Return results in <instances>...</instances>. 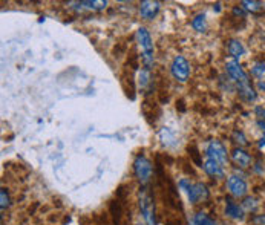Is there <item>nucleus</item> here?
<instances>
[{"instance_id": "f257e3e1", "label": "nucleus", "mask_w": 265, "mask_h": 225, "mask_svg": "<svg viewBox=\"0 0 265 225\" xmlns=\"http://www.w3.org/2000/svg\"><path fill=\"white\" fill-rule=\"evenodd\" d=\"M180 187L187 193L189 201H190L192 204H199V202L208 199V189H207L204 184H201V183L192 184V183L187 181V179H181V181H180Z\"/></svg>"}, {"instance_id": "f03ea898", "label": "nucleus", "mask_w": 265, "mask_h": 225, "mask_svg": "<svg viewBox=\"0 0 265 225\" xmlns=\"http://www.w3.org/2000/svg\"><path fill=\"white\" fill-rule=\"evenodd\" d=\"M137 40L143 51V62L146 65V69H149L153 63V41L146 28H140L137 31Z\"/></svg>"}, {"instance_id": "7ed1b4c3", "label": "nucleus", "mask_w": 265, "mask_h": 225, "mask_svg": "<svg viewBox=\"0 0 265 225\" xmlns=\"http://www.w3.org/2000/svg\"><path fill=\"white\" fill-rule=\"evenodd\" d=\"M152 172H153V167H152L150 159L144 155H138L134 161V173H135L137 179L143 186H146L152 178Z\"/></svg>"}, {"instance_id": "20e7f679", "label": "nucleus", "mask_w": 265, "mask_h": 225, "mask_svg": "<svg viewBox=\"0 0 265 225\" xmlns=\"http://www.w3.org/2000/svg\"><path fill=\"white\" fill-rule=\"evenodd\" d=\"M140 210L144 219L146 225H156V219H155V204L153 199L150 196L149 192L143 190L140 193Z\"/></svg>"}, {"instance_id": "39448f33", "label": "nucleus", "mask_w": 265, "mask_h": 225, "mask_svg": "<svg viewBox=\"0 0 265 225\" xmlns=\"http://www.w3.org/2000/svg\"><path fill=\"white\" fill-rule=\"evenodd\" d=\"M205 155H207V158L215 159L216 162H219L223 167L227 165V162H229L227 149L224 147L223 143H219V141H216V140H213V141L208 143V146H207V149H205Z\"/></svg>"}, {"instance_id": "423d86ee", "label": "nucleus", "mask_w": 265, "mask_h": 225, "mask_svg": "<svg viewBox=\"0 0 265 225\" xmlns=\"http://www.w3.org/2000/svg\"><path fill=\"white\" fill-rule=\"evenodd\" d=\"M170 71H172L173 78L181 81V83H186L190 77V65L183 55H176V57L173 59Z\"/></svg>"}, {"instance_id": "0eeeda50", "label": "nucleus", "mask_w": 265, "mask_h": 225, "mask_svg": "<svg viewBox=\"0 0 265 225\" xmlns=\"http://www.w3.org/2000/svg\"><path fill=\"white\" fill-rule=\"evenodd\" d=\"M227 189H229L230 195L235 196V198H242V196H245L247 192H248L247 183H245L242 178L236 176V175H233V176H230V178L227 179Z\"/></svg>"}, {"instance_id": "6e6552de", "label": "nucleus", "mask_w": 265, "mask_h": 225, "mask_svg": "<svg viewBox=\"0 0 265 225\" xmlns=\"http://www.w3.org/2000/svg\"><path fill=\"white\" fill-rule=\"evenodd\" d=\"M226 69H227V74L236 81V84L239 86V84H245V83H250V80H248V75L244 72V69L241 68V65H239V62H236V60H232V62H229L227 63V66H226Z\"/></svg>"}, {"instance_id": "1a4fd4ad", "label": "nucleus", "mask_w": 265, "mask_h": 225, "mask_svg": "<svg viewBox=\"0 0 265 225\" xmlns=\"http://www.w3.org/2000/svg\"><path fill=\"white\" fill-rule=\"evenodd\" d=\"M160 10H161V4L153 2V0H146V2H141V5H140V14L146 20L155 19L156 14L160 13Z\"/></svg>"}, {"instance_id": "9d476101", "label": "nucleus", "mask_w": 265, "mask_h": 225, "mask_svg": "<svg viewBox=\"0 0 265 225\" xmlns=\"http://www.w3.org/2000/svg\"><path fill=\"white\" fill-rule=\"evenodd\" d=\"M202 167H204L205 173L210 175V176H213V178H223L224 176V167L219 162H216L215 159L205 158Z\"/></svg>"}, {"instance_id": "9b49d317", "label": "nucleus", "mask_w": 265, "mask_h": 225, "mask_svg": "<svg viewBox=\"0 0 265 225\" xmlns=\"http://www.w3.org/2000/svg\"><path fill=\"white\" fill-rule=\"evenodd\" d=\"M232 159L241 167H248L251 164V156L245 150H242L241 147H236L232 150Z\"/></svg>"}, {"instance_id": "f8f14e48", "label": "nucleus", "mask_w": 265, "mask_h": 225, "mask_svg": "<svg viewBox=\"0 0 265 225\" xmlns=\"http://www.w3.org/2000/svg\"><path fill=\"white\" fill-rule=\"evenodd\" d=\"M226 214L229 217H232V219H236V220L244 219V210H242V207H239L232 199H227V202H226Z\"/></svg>"}, {"instance_id": "ddd939ff", "label": "nucleus", "mask_w": 265, "mask_h": 225, "mask_svg": "<svg viewBox=\"0 0 265 225\" xmlns=\"http://www.w3.org/2000/svg\"><path fill=\"white\" fill-rule=\"evenodd\" d=\"M227 49H229V54L233 57V60H236V62L242 57L244 52H245V48L239 40H229Z\"/></svg>"}, {"instance_id": "4468645a", "label": "nucleus", "mask_w": 265, "mask_h": 225, "mask_svg": "<svg viewBox=\"0 0 265 225\" xmlns=\"http://www.w3.org/2000/svg\"><path fill=\"white\" fill-rule=\"evenodd\" d=\"M238 91H239L241 98L245 100V101H256V98H257V94H256V91L253 89V86L250 83L239 84L238 86Z\"/></svg>"}, {"instance_id": "2eb2a0df", "label": "nucleus", "mask_w": 265, "mask_h": 225, "mask_svg": "<svg viewBox=\"0 0 265 225\" xmlns=\"http://www.w3.org/2000/svg\"><path fill=\"white\" fill-rule=\"evenodd\" d=\"M78 5L91 11H103L108 7V2H104V0H84V2H80Z\"/></svg>"}, {"instance_id": "dca6fc26", "label": "nucleus", "mask_w": 265, "mask_h": 225, "mask_svg": "<svg viewBox=\"0 0 265 225\" xmlns=\"http://www.w3.org/2000/svg\"><path fill=\"white\" fill-rule=\"evenodd\" d=\"M192 225H218V223L205 213H196L192 219Z\"/></svg>"}, {"instance_id": "f3484780", "label": "nucleus", "mask_w": 265, "mask_h": 225, "mask_svg": "<svg viewBox=\"0 0 265 225\" xmlns=\"http://www.w3.org/2000/svg\"><path fill=\"white\" fill-rule=\"evenodd\" d=\"M192 26H193V29H196L198 32H204V31H205V16H204V14H198V16L192 20Z\"/></svg>"}, {"instance_id": "a211bd4d", "label": "nucleus", "mask_w": 265, "mask_h": 225, "mask_svg": "<svg viewBox=\"0 0 265 225\" xmlns=\"http://www.w3.org/2000/svg\"><path fill=\"white\" fill-rule=\"evenodd\" d=\"M241 5H242V8L245 11H251V13H257L260 10V4L259 2H250V0H244Z\"/></svg>"}, {"instance_id": "6ab92c4d", "label": "nucleus", "mask_w": 265, "mask_h": 225, "mask_svg": "<svg viewBox=\"0 0 265 225\" xmlns=\"http://www.w3.org/2000/svg\"><path fill=\"white\" fill-rule=\"evenodd\" d=\"M265 74V65L263 63H254L251 68V75L256 78H262Z\"/></svg>"}, {"instance_id": "aec40b11", "label": "nucleus", "mask_w": 265, "mask_h": 225, "mask_svg": "<svg viewBox=\"0 0 265 225\" xmlns=\"http://www.w3.org/2000/svg\"><path fill=\"white\" fill-rule=\"evenodd\" d=\"M233 141L238 143L239 146H245L247 144V138H245L244 132H241V130H235L233 132Z\"/></svg>"}, {"instance_id": "412c9836", "label": "nucleus", "mask_w": 265, "mask_h": 225, "mask_svg": "<svg viewBox=\"0 0 265 225\" xmlns=\"http://www.w3.org/2000/svg\"><path fill=\"white\" fill-rule=\"evenodd\" d=\"M0 198H2V210H5V208H8L10 207V195H8V192H7V189H2L0 190Z\"/></svg>"}, {"instance_id": "4be33fe9", "label": "nucleus", "mask_w": 265, "mask_h": 225, "mask_svg": "<svg viewBox=\"0 0 265 225\" xmlns=\"http://www.w3.org/2000/svg\"><path fill=\"white\" fill-rule=\"evenodd\" d=\"M254 202H256L254 199H251V198H247V199H245V201L242 202V205H244V207H245L247 210H254V208H256V204H254Z\"/></svg>"}, {"instance_id": "5701e85b", "label": "nucleus", "mask_w": 265, "mask_h": 225, "mask_svg": "<svg viewBox=\"0 0 265 225\" xmlns=\"http://www.w3.org/2000/svg\"><path fill=\"white\" fill-rule=\"evenodd\" d=\"M253 223L254 225H265V214H257L253 217Z\"/></svg>"}, {"instance_id": "b1692460", "label": "nucleus", "mask_w": 265, "mask_h": 225, "mask_svg": "<svg viewBox=\"0 0 265 225\" xmlns=\"http://www.w3.org/2000/svg\"><path fill=\"white\" fill-rule=\"evenodd\" d=\"M259 147H260V149H265V135H263L262 140L259 141Z\"/></svg>"}, {"instance_id": "393cba45", "label": "nucleus", "mask_w": 265, "mask_h": 225, "mask_svg": "<svg viewBox=\"0 0 265 225\" xmlns=\"http://www.w3.org/2000/svg\"><path fill=\"white\" fill-rule=\"evenodd\" d=\"M257 126L262 127V130H265V121H257Z\"/></svg>"}, {"instance_id": "a878e982", "label": "nucleus", "mask_w": 265, "mask_h": 225, "mask_svg": "<svg viewBox=\"0 0 265 225\" xmlns=\"http://www.w3.org/2000/svg\"><path fill=\"white\" fill-rule=\"evenodd\" d=\"M259 86H260V89H265V83H260Z\"/></svg>"}, {"instance_id": "bb28decb", "label": "nucleus", "mask_w": 265, "mask_h": 225, "mask_svg": "<svg viewBox=\"0 0 265 225\" xmlns=\"http://www.w3.org/2000/svg\"><path fill=\"white\" fill-rule=\"evenodd\" d=\"M143 225H146V223H143Z\"/></svg>"}]
</instances>
